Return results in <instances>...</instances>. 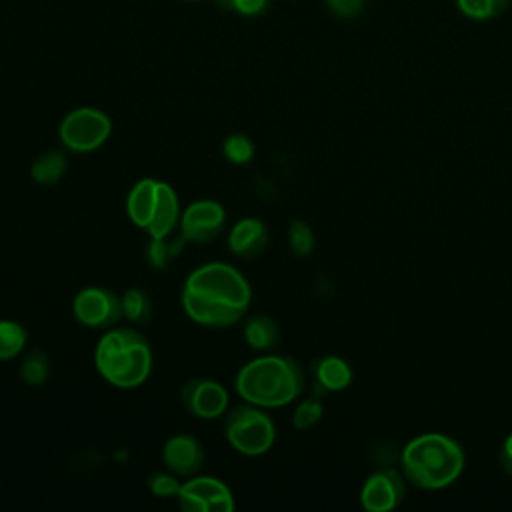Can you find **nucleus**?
I'll use <instances>...</instances> for the list:
<instances>
[{
  "label": "nucleus",
  "mask_w": 512,
  "mask_h": 512,
  "mask_svg": "<svg viewBox=\"0 0 512 512\" xmlns=\"http://www.w3.org/2000/svg\"><path fill=\"white\" fill-rule=\"evenodd\" d=\"M252 302L246 276L228 262H206L194 268L182 286L186 316L204 328L238 324Z\"/></svg>",
  "instance_id": "1"
},
{
  "label": "nucleus",
  "mask_w": 512,
  "mask_h": 512,
  "mask_svg": "<svg viewBox=\"0 0 512 512\" xmlns=\"http://www.w3.org/2000/svg\"><path fill=\"white\" fill-rule=\"evenodd\" d=\"M306 378L298 360L284 354H262L236 372L234 390L250 404L280 408L294 402L304 390Z\"/></svg>",
  "instance_id": "2"
},
{
  "label": "nucleus",
  "mask_w": 512,
  "mask_h": 512,
  "mask_svg": "<svg viewBox=\"0 0 512 512\" xmlns=\"http://www.w3.org/2000/svg\"><path fill=\"white\" fill-rule=\"evenodd\" d=\"M154 356L146 336L136 326L108 328L94 350L98 374L112 386L128 390L144 384L152 372Z\"/></svg>",
  "instance_id": "3"
},
{
  "label": "nucleus",
  "mask_w": 512,
  "mask_h": 512,
  "mask_svg": "<svg viewBox=\"0 0 512 512\" xmlns=\"http://www.w3.org/2000/svg\"><path fill=\"white\" fill-rule=\"evenodd\" d=\"M462 446L446 434L426 432L412 438L402 450L404 476L424 490L452 484L464 470Z\"/></svg>",
  "instance_id": "4"
},
{
  "label": "nucleus",
  "mask_w": 512,
  "mask_h": 512,
  "mask_svg": "<svg viewBox=\"0 0 512 512\" xmlns=\"http://www.w3.org/2000/svg\"><path fill=\"white\" fill-rule=\"evenodd\" d=\"M224 436L236 452L254 458L274 446L276 424L266 408L244 402L226 412Z\"/></svg>",
  "instance_id": "5"
},
{
  "label": "nucleus",
  "mask_w": 512,
  "mask_h": 512,
  "mask_svg": "<svg viewBox=\"0 0 512 512\" xmlns=\"http://www.w3.org/2000/svg\"><path fill=\"white\" fill-rule=\"evenodd\" d=\"M112 134L110 116L94 106H80L70 110L58 128L60 142L66 150L86 154L98 150Z\"/></svg>",
  "instance_id": "6"
},
{
  "label": "nucleus",
  "mask_w": 512,
  "mask_h": 512,
  "mask_svg": "<svg viewBox=\"0 0 512 512\" xmlns=\"http://www.w3.org/2000/svg\"><path fill=\"white\" fill-rule=\"evenodd\" d=\"M74 318L94 330H108L122 318L120 296L104 286H86L76 292L72 300Z\"/></svg>",
  "instance_id": "7"
},
{
  "label": "nucleus",
  "mask_w": 512,
  "mask_h": 512,
  "mask_svg": "<svg viewBox=\"0 0 512 512\" xmlns=\"http://www.w3.org/2000/svg\"><path fill=\"white\" fill-rule=\"evenodd\" d=\"M176 500L184 512H232L236 508L228 484L208 474H194L184 480Z\"/></svg>",
  "instance_id": "8"
},
{
  "label": "nucleus",
  "mask_w": 512,
  "mask_h": 512,
  "mask_svg": "<svg viewBox=\"0 0 512 512\" xmlns=\"http://www.w3.org/2000/svg\"><path fill=\"white\" fill-rule=\"evenodd\" d=\"M226 224V210L220 202L202 198L190 202L180 214V234L186 242L206 244L214 240Z\"/></svg>",
  "instance_id": "9"
},
{
  "label": "nucleus",
  "mask_w": 512,
  "mask_h": 512,
  "mask_svg": "<svg viewBox=\"0 0 512 512\" xmlns=\"http://www.w3.org/2000/svg\"><path fill=\"white\" fill-rule=\"evenodd\" d=\"M182 406L200 420H216L228 412V388L212 378H190L180 390Z\"/></svg>",
  "instance_id": "10"
},
{
  "label": "nucleus",
  "mask_w": 512,
  "mask_h": 512,
  "mask_svg": "<svg viewBox=\"0 0 512 512\" xmlns=\"http://www.w3.org/2000/svg\"><path fill=\"white\" fill-rule=\"evenodd\" d=\"M402 498V476L390 468L370 474L360 490V504L368 512H390L402 502Z\"/></svg>",
  "instance_id": "11"
},
{
  "label": "nucleus",
  "mask_w": 512,
  "mask_h": 512,
  "mask_svg": "<svg viewBox=\"0 0 512 512\" xmlns=\"http://www.w3.org/2000/svg\"><path fill=\"white\" fill-rule=\"evenodd\" d=\"M162 462L166 470L180 478H190L204 466V448L200 440L192 434L178 432L172 434L162 446Z\"/></svg>",
  "instance_id": "12"
},
{
  "label": "nucleus",
  "mask_w": 512,
  "mask_h": 512,
  "mask_svg": "<svg viewBox=\"0 0 512 512\" xmlns=\"http://www.w3.org/2000/svg\"><path fill=\"white\" fill-rule=\"evenodd\" d=\"M268 244V228L260 218L244 216L234 222L228 234V248L240 258L258 256Z\"/></svg>",
  "instance_id": "13"
},
{
  "label": "nucleus",
  "mask_w": 512,
  "mask_h": 512,
  "mask_svg": "<svg viewBox=\"0 0 512 512\" xmlns=\"http://www.w3.org/2000/svg\"><path fill=\"white\" fill-rule=\"evenodd\" d=\"M160 192V180L156 178H142L138 180L126 198V214L138 228H148L152 216L156 212Z\"/></svg>",
  "instance_id": "14"
},
{
  "label": "nucleus",
  "mask_w": 512,
  "mask_h": 512,
  "mask_svg": "<svg viewBox=\"0 0 512 512\" xmlns=\"http://www.w3.org/2000/svg\"><path fill=\"white\" fill-rule=\"evenodd\" d=\"M180 214H182V210H180V200H178L176 190L168 182L160 180L156 212H154L152 222L146 228V232L150 236L172 234L176 230V226L180 224Z\"/></svg>",
  "instance_id": "15"
},
{
  "label": "nucleus",
  "mask_w": 512,
  "mask_h": 512,
  "mask_svg": "<svg viewBox=\"0 0 512 512\" xmlns=\"http://www.w3.org/2000/svg\"><path fill=\"white\" fill-rule=\"evenodd\" d=\"M280 338H282L280 326L270 316L254 314V316L246 318V322H244V340L252 350L268 352V350L278 346Z\"/></svg>",
  "instance_id": "16"
},
{
  "label": "nucleus",
  "mask_w": 512,
  "mask_h": 512,
  "mask_svg": "<svg viewBox=\"0 0 512 512\" xmlns=\"http://www.w3.org/2000/svg\"><path fill=\"white\" fill-rule=\"evenodd\" d=\"M316 386L326 392H340L352 382V368L340 356H324L314 364Z\"/></svg>",
  "instance_id": "17"
},
{
  "label": "nucleus",
  "mask_w": 512,
  "mask_h": 512,
  "mask_svg": "<svg viewBox=\"0 0 512 512\" xmlns=\"http://www.w3.org/2000/svg\"><path fill=\"white\" fill-rule=\"evenodd\" d=\"M66 168H68L66 154L58 148H48L34 158L30 166V176L40 186H52L66 174Z\"/></svg>",
  "instance_id": "18"
},
{
  "label": "nucleus",
  "mask_w": 512,
  "mask_h": 512,
  "mask_svg": "<svg viewBox=\"0 0 512 512\" xmlns=\"http://www.w3.org/2000/svg\"><path fill=\"white\" fill-rule=\"evenodd\" d=\"M184 246H186V240L182 234L180 236H172V234L150 236V242L146 246V260L152 268L164 270L180 256Z\"/></svg>",
  "instance_id": "19"
},
{
  "label": "nucleus",
  "mask_w": 512,
  "mask_h": 512,
  "mask_svg": "<svg viewBox=\"0 0 512 512\" xmlns=\"http://www.w3.org/2000/svg\"><path fill=\"white\" fill-rule=\"evenodd\" d=\"M120 300H122V318H126L128 324L142 328L150 322L154 308H152V298L144 288L132 286L124 290Z\"/></svg>",
  "instance_id": "20"
},
{
  "label": "nucleus",
  "mask_w": 512,
  "mask_h": 512,
  "mask_svg": "<svg viewBox=\"0 0 512 512\" xmlns=\"http://www.w3.org/2000/svg\"><path fill=\"white\" fill-rule=\"evenodd\" d=\"M28 342L26 328L16 320H0V360H12L22 354Z\"/></svg>",
  "instance_id": "21"
},
{
  "label": "nucleus",
  "mask_w": 512,
  "mask_h": 512,
  "mask_svg": "<svg viewBox=\"0 0 512 512\" xmlns=\"http://www.w3.org/2000/svg\"><path fill=\"white\" fill-rule=\"evenodd\" d=\"M50 372H52L50 356L40 348L30 350L20 364V378L30 386H42L50 378Z\"/></svg>",
  "instance_id": "22"
},
{
  "label": "nucleus",
  "mask_w": 512,
  "mask_h": 512,
  "mask_svg": "<svg viewBox=\"0 0 512 512\" xmlns=\"http://www.w3.org/2000/svg\"><path fill=\"white\" fill-rule=\"evenodd\" d=\"M254 142L250 136L242 134V132H234V134H228L222 142V154L228 162L236 164V166H244V164H250L252 158H254Z\"/></svg>",
  "instance_id": "23"
},
{
  "label": "nucleus",
  "mask_w": 512,
  "mask_h": 512,
  "mask_svg": "<svg viewBox=\"0 0 512 512\" xmlns=\"http://www.w3.org/2000/svg\"><path fill=\"white\" fill-rule=\"evenodd\" d=\"M510 0H456L458 10L470 20H492L508 8Z\"/></svg>",
  "instance_id": "24"
},
{
  "label": "nucleus",
  "mask_w": 512,
  "mask_h": 512,
  "mask_svg": "<svg viewBox=\"0 0 512 512\" xmlns=\"http://www.w3.org/2000/svg\"><path fill=\"white\" fill-rule=\"evenodd\" d=\"M288 244L294 256L306 258L314 250V232L308 222L304 220H292L288 226Z\"/></svg>",
  "instance_id": "25"
},
{
  "label": "nucleus",
  "mask_w": 512,
  "mask_h": 512,
  "mask_svg": "<svg viewBox=\"0 0 512 512\" xmlns=\"http://www.w3.org/2000/svg\"><path fill=\"white\" fill-rule=\"evenodd\" d=\"M324 414V406L318 398H306V400H300L294 408V414H292V422L298 430H308L312 428Z\"/></svg>",
  "instance_id": "26"
},
{
  "label": "nucleus",
  "mask_w": 512,
  "mask_h": 512,
  "mask_svg": "<svg viewBox=\"0 0 512 512\" xmlns=\"http://www.w3.org/2000/svg\"><path fill=\"white\" fill-rule=\"evenodd\" d=\"M148 488L154 496L158 498H176L180 494L182 482L180 476H176L174 472L166 470V472H154L148 478Z\"/></svg>",
  "instance_id": "27"
},
{
  "label": "nucleus",
  "mask_w": 512,
  "mask_h": 512,
  "mask_svg": "<svg viewBox=\"0 0 512 512\" xmlns=\"http://www.w3.org/2000/svg\"><path fill=\"white\" fill-rule=\"evenodd\" d=\"M218 4L240 16H258L266 10L268 0H218Z\"/></svg>",
  "instance_id": "28"
},
{
  "label": "nucleus",
  "mask_w": 512,
  "mask_h": 512,
  "mask_svg": "<svg viewBox=\"0 0 512 512\" xmlns=\"http://www.w3.org/2000/svg\"><path fill=\"white\" fill-rule=\"evenodd\" d=\"M324 4L338 18H354L364 8V0H324Z\"/></svg>",
  "instance_id": "29"
},
{
  "label": "nucleus",
  "mask_w": 512,
  "mask_h": 512,
  "mask_svg": "<svg viewBox=\"0 0 512 512\" xmlns=\"http://www.w3.org/2000/svg\"><path fill=\"white\" fill-rule=\"evenodd\" d=\"M500 464L506 474L512 476V434L506 436L502 448H500Z\"/></svg>",
  "instance_id": "30"
},
{
  "label": "nucleus",
  "mask_w": 512,
  "mask_h": 512,
  "mask_svg": "<svg viewBox=\"0 0 512 512\" xmlns=\"http://www.w3.org/2000/svg\"><path fill=\"white\" fill-rule=\"evenodd\" d=\"M186 2H198V0H186Z\"/></svg>",
  "instance_id": "31"
}]
</instances>
